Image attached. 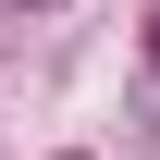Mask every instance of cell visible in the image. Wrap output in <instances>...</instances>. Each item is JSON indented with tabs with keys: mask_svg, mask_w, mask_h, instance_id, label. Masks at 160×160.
Masks as SVG:
<instances>
[{
	"mask_svg": "<svg viewBox=\"0 0 160 160\" xmlns=\"http://www.w3.org/2000/svg\"><path fill=\"white\" fill-rule=\"evenodd\" d=\"M148 62H160V25H148Z\"/></svg>",
	"mask_w": 160,
	"mask_h": 160,
	"instance_id": "2",
	"label": "cell"
},
{
	"mask_svg": "<svg viewBox=\"0 0 160 160\" xmlns=\"http://www.w3.org/2000/svg\"><path fill=\"white\" fill-rule=\"evenodd\" d=\"M12 12H49V0H12Z\"/></svg>",
	"mask_w": 160,
	"mask_h": 160,
	"instance_id": "1",
	"label": "cell"
}]
</instances>
